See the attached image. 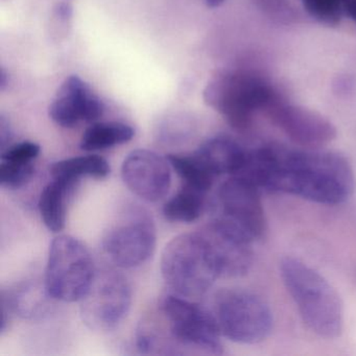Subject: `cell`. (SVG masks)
I'll return each mask as SVG.
<instances>
[{
  "label": "cell",
  "mask_w": 356,
  "mask_h": 356,
  "mask_svg": "<svg viewBox=\"0 0 356 356\" xmlns=\"http://www.w3.org/2000/svg\"><path fill=\"white\" fill-rule=\"evenodd\" d=\"M239 175L260 191L289 193L326 205L347 201L355 189V176L348 160L320 149L266 145L248 152Z\"/></svg>",
  "instance_id": "6da1fadb"
},
{
  "label": "cell",
  "mask_w": 356,
  "mask_h": 356,
  "mask_svg": "<svg viewBox=\"0 0 356 356\" xmlns=\"http://www.w3.org/2000/svg\"><path fill=\"white\" fill-rule=\"evenodd\" d=\"M11 138L12 131L9 122L6 120L3 116H1V118H0V147H1V149H6Z\"/></svg>",
  "instance_id": "484cf974"
},
{
  "label": "cell",
  "mask_w": 356,
  "mask_h": 356,
  "mask_svg": "<svg viewBox=\"0 0 356 356\" xmlns=\"http://www.w3.org/2000/svg\"><path fill=\"white\" fill-rule=\"evenodd\" d=\"M161 273L172 293L186 298L203 296L220 278L211 250L201 232L179 235L165 245Z\"/></svg>",
  "instance_id": "5b68a950"
},
{
  "label": "cell",
  "mask_w": 356,
  "mask_h": 356,
  "mask_svg": "<svg viewBox=\"0 0 356 356\" xmlns=\"http://www.w3.org/2000/svg\"><path fill=\"white\" fill-rule=\"evenodd\" d=\"M213 218L234 227L255 241L264 236L266 220L255 185L239 176H231L220 185Z\"/></svg>",
  "instance_id": "30bf717a"
},
{
  "label": "cell",
  "mask_w": 356,
  "mask_h": 356,
  "mask_svg": "<svg viewBox=\"0 0 356 356\" xmlns=\"http://www.w3.org/2000/svg\"><path fill=\"white\" fill-rule=\"evenodd\" d=\"M79 180L54 178L43 189L39 199L41 218L49 230L60 232L65 227L67 207Z\"/></svg>",
  "instance_id": "2e32d148"
},
{
  "label": "cell",
  "mask_w": 356,
  "mask_h": 356,
  "mask_svg": "<svg viewBox=\"0 0 356 356\" xmlns=\"http://www.w3.org/2000/svg\"><path fill=\"white\" fill-rule=\"evenodd\" d=\"M343 14L356 24V0H341Z\"/></svg>",
  "instance_id": "83f0119b"
},
{
  "label": "cell",
  "mask_w": 356,
  "mask_h": 356,
  "mask_svg": "<svg viewBox=\"0 0 356 356\" xmlns=\"http://www.w3.org/2000/svg\"><path fill=\"white\" fill-rule=\"evenodd\" d=\"M35 174L33 162L3 161L0 164V184L3 188L19 189L30 182Z\"/></svg>",
  "instance_id": "603a6c76"
},
{
  "label": "cell",
  "mask_w": 356,
  "mask_h": 356,
  "mask_svg": "<svg viewBox=\"0 0 356 356\" xmlns=\"http://www.w3.org/2000/svg\"><path fill=\"white\" fill-rule=\"evenodd\" d=\"M95 274L90 252L70 235L56 237L49 248L45 289L51 299L81 301L90 289Z\"/></svg>",
  "instance_id": "8992f818"
},
{
  "label": "cell",
  "mask_w": 356,
  "mask_h": 356,
  "mask_svg": "<svg viewBox=\"0 0 356 356\" xmlns=\"http://www.w3.org/2000/svg\"><path fill=\"white\" fill-rule=\"evenodd\" d=\"M197 155L216 177L237 174L247 158V149L226 136H218L204 143Z\"/></svg>",
  "instance_id": "9a60e30c"
},
{
  "label": "cell",
  "mask_w": 356,
  "mask_h": 356,
  "mask_svg": "<svg viewBox=\"0 0 356 356\" xmlns=\"http://www.w3.org/2000/svg\"><path fill=\"white\" fill-rule=\"evenodd\" d=\"M200 232L211 250L220 278H241L250 272L254 259L250 237L216 218Z\"/></svg>",
  "instance_id": "7c38bea8"
},
{
  "label": "cell",
  "mask_w": 356,
  "mask_h": 356,
  "mask_svg": "<svg viewBox=\"0 0 356 356\" xmlns=\"http://www.w3.org/2000/svg\"><path fill=\"white\" fill-rule=\"evenodd\" d=\"M220 328L212 312L178 293H166L157 312L145 316L136 334L143 354L222 353Z\"/></svg>",
  "instance_id": "7a4b0ae2"
},
{
  "label": "cell",
  "mask_w": 356,
  "mask_h": 356,
  "mask_svg": "<svg viewBox=\"0 0 356 356\" xmlns=\"http://www.w3.org/2000/svg\"><path fill=\"white\" fill-rule=\"evenodd\" d=\"M132 291L122 275L113 270L97 273L86 295L81 300L83 322L91 330H114L128 316Z\"/></svg>",
  "instance_id": "9c48e42d"
},
{
  "label": "cell",
  "mask_w": 356,
  "mask_h": 356,
  "mask_svg": "<svg viewBox=\"0 0 356 356\" xmlns=\"http://www.w3.org/2000/svg\"><path fill=\"white\" fill-rule=\"evenodd\" d=\"M226 0H205L206 5L210 9H216V8L220 7Z\"/></svg>",
  "instance_id": "f1b7e54d"
},
{
  "label": "cell",
  "mask_w": 356,
  "mask_h": 356,
  "mask_svg": "<svg viewBox=\"0 0 356 356\" xmlns=\"http://www.w3.org/2000/svg\"><path fill=\"white\" fill-rule=\"evenodd\" d=\"M354 80L350 76H339L337 80L333 83V90H334L335 93L337 95H347V93H350L353 89L354 87Z\"/></svg>",
  "instance_id": "d4e9b609"
},
{
  "label": "cell",
  "mask_w": 356,
  "mask_h": 356,
  "mask_svg": "<svg viewBox=\"0 0 356 356\" xmlns=\"http://www.w3.org/2000/svg\"><path fill=\"white\" fill-rule=\"evenodd\" d=\"M254 1L261 11L266 13V12L272 11V10L278 8L279 6L283 5L287 0H254Z\"/></svg>",
  "instance_id": "4316f807"
},
{
  "label": "cell",
  "mask_w": 356,
  "mask_h": 356,
  "mask_svg": "<svg viewBox=\"0 0 356 356\" xmlns=\"http://www.w3.org/2000/svg\"><path fill=\"white\" fill-rule=\"evenodd\" d=\"M306 13L329 28L339 26L343 15L341 0H301Z\"/></svg>",
  "instance_id": "7402d4cb"
},
{
  "label": "cell",
  "mask_w": 356,
  "mask_h": 356,
  "mask_svg": "<svg viewBox=\"0 0 356 356\" xmlns=\"http://www.w3.org/2000/svg\"><path fill=\"white\" fill-rule=\"evenodd\" d=\"M111 172L109 162L97 155L80 156L55 162L51 166L54 178H67L80 181L84 177L104 179Z\"/></svg>",
  "instance_id": "ac0fdd59"
},
{
  "label": "cell",
  "mask_w": 356,
  "mask_h": 356,
  "mask_svg": "<svg viewBox=\"0 0 356 356\" xmlns=\"http://www.w3.org/2000/svg\"><path fill=\"white\" fill-rule=\"evenodd\" d=\"M204 101L233 129L245 131L256 112L272 109L281 102L278 93L261 74L250 70L220 72L208 82Z\"/></svg>",
  "instance_id": "277c9868"
},
{
  "label": "cell",
  "mask_w": 356,
  "mask_h": 356,
  "mask_svg": "<svg viewBox=\"0 0 356 356\" xmlns=\"http://www.w3.org/2000/svg\"><path fill=\"white\" fill-rule=\"evenodd\" d=\"M135 131L122 122H97L89 127L81 139V149L87 152L103 151L132 140Z\"/></svg>",
  "instance_id": "e0dca14e"
},
{
  "label": "cell",
  "mask_w": 356,
  "mask_h": 356,
  "mask_svg": "<svg viewBox=\"0 0 356 356\" xmlns=\"http://www.w3.org/2000/svg\"><path fill=\"white\" fill-rule=\"evenodd\" d=\"M280 275L306 326L324 339H337L343 326L341 297L314 268L293 257L283 258Z\"/></svg>",
  "instance_id": "3957f363"
},
{
  "label": "cell",
  "mask_w": 356,
  "mask_h": 356,
  "mask_svg": "<svg viewBox=\"0 0 356 356\" xmlns=\"http://www.w3.org/2000/svg\"><path fill=\"white\" fill-rule=\"evenodd\" d=\"M8 74L5 70H1V74H0V89L3 90V89L7 87L8 85Z\"/></svg>",
  "instance_id": "f546056e"
},
{
  "label": "cell",
  "mask_w": 356,
  "mask_h": 356,
  "mask_svg": "<svg viewBox=\"0 0 356 356\" xmlns=\"http://www.w3.org/2000/svg\"><path fill=\"white\" fill-rule=\"evenodd\" d=\"M268 113L293 143L305 149H320L337 138V128L328 118L303 106L279 102Z\"/></svg>",
  "instance_id": "8fae6325"
},
{
  "label": "cell",
  "mask_w": 356,
  "mask_h": 356,
  "mask_svg": "<svg viewBox=\"0 0 356 356\" xmlns=\"http://www.w3.org/2000/svg\"><path fill=\"white\" fill-rule=\"evenodd\" d=\"M214 318L220 333L234 343L253 345L272 332L270 306L259 296L243 289H224L214 299Z\"/></svg>",
  "instance_id": "52a82bcc"
},
{
  "label": "cell",
  "mask_w": 356,
  "mask_h": 356,
  "mask_svg": "<svg viewBox=\"0 0 356 356\" xmlns=\"http://www.w3.org/2000/svg\"><path fill=\"white\" fill-rule=\"evenodd\" d=\"M0 299L9 304L14 314L22 318H33L39 316L44 309L45 298L40 289L32 284H22L14 289L1 291Z\"/></svg>",
  "instance_id": "44dd1931"
},
{
  "label": "cell",
  "mask_w": 356,
  "mask_h": 356,
  "mask_svg": "<svg viewBox=\"0 0 356 356\" xmlns=\"http://www.w3.org/2000/svg\"><path fill=\"white\" fill-rule=\"evenodd\" d=\"M170 166L176 170L185 186L197 189L202 193H207L211 189L216 176L202 161L197 153L191 155L168 156Z\"/></svg>",
  "instance_id": "ffe728a7"
},
{
  "label": "cell",
  "mask_w": 356,
  "mask_h": 356,
  "mask_svg": "<svg viewBox=\"0 0 356 356\" xmlns=\"http://www.w3.org/2000/svg\"><path fill=\"white\" fill-rule=\"evenodd\" d=\"M156 239L157 233L151 214L141 208L131 207L106 233L103 249L120 268H137L153 255Z\"/></svg>",
  "instance_id": "ba28073f"
},
{
  "label": "cell",
  "mask_w": 356,
  "mask_h": 356,
  "mask_svg": "<svg viewBox=\"0 0 356 356\" xmlns=\"http://www.w3.org/2000/svg\"><path fill=\"white\" fill-rule=\"evenodd\" d=\"M40 145L32 141H22L14 145L6 147L1 152V160L3 161L22 162L29 163L34 162L40 154Z\"/></svg>",
  "instance_id": "cb8c5ba5"
},
{
  "label": "cell",
  "mask_w": 356,
  "mask_h": 356,
  "mask_svg": "<svg viewBox=\"0 0 356 356\" xmlns=\"http://www.w3.org/2000/svg\"><path fill=\"white\" fill-rule=\"evenodd\" d=\"M105 105L78 76L64 81L49 106V118L63 128H74L80 122H93L103 116Z\"/></svg>",
  "instance_id": "5bb4252c"
},
{
  "label": "cell",
  "mask_w": 356,
  "mask_h": 356,
  "mask_svg": "<svg viewBox=\"0 0 356 356\" xmlns=\"http://www.w3.org/2000/svg\"><path fill=\"white\" fill-rule=\"evenodd\" d=\"M206 193L183 186L163 207V216L170 222L189 224L199 220L205 208Z\"/></svg>",
  "instance_id": "d6986e66"
},
{
  "label": "cell",
  "mask_w": 356,
  "mask_h": 356,
  "mask_svg": "<svg viewBox=\"0 0 356 356\" xmlns=\"http://www.w3.org/2000/svg\"><path fill=\"white\" fill-rule=\"evenodd\" d=\"M170 162L149 149L129 154L122 166L124 184L140 199L158 202L163 199L172 185Z\"/></svg>",
  "instance_id": "4fadbf2b"
}]
</instances>
